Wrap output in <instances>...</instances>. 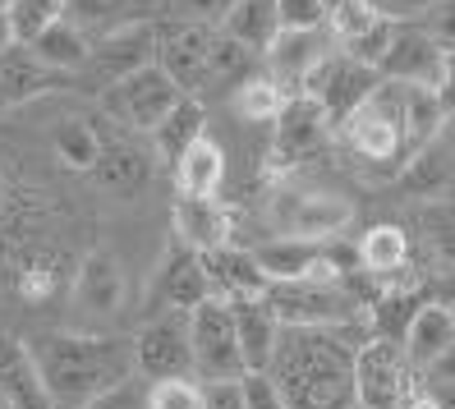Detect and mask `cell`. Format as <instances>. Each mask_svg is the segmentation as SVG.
Returning <instances> with one entry per match:
<instances>
[{"label":"cell","instance_id":"42","mask_svg":"<svg viewBox=\"0 0 455 409\" xmlns=\"http://www.w3.org/2000/svg\"><path fill=\"white\" fill-rule=\"evenodd\" d=\"M419 28L442 51H455V0H433V5L419 14Z\"/></svg>","mask_w":455,"mask_h":409},{"label":"cell","instance_id":"38","mask_svg":"<svg viewBox=\"0 0 455 409\" xmlns=\"http://www.w3.org/2000/svg\"><path fill=\"white\" fill-rule=\"evenodd\" d=\"M419 226H423V239L433 244V253H437L446 267H455V198L423 203Z\"/></svg>","mask_w":455,"mask_h":409},{"label":"cell","instance_id":"2","mask_svg":"<svg viewBox=\"0 0 455 409\" xmlns=\"http://www.w3.org/2000/svg\"><path fill=\"white\" fill-rule=\"evenodd\" d=\"M33 345V359L46 377L60 409H88L97 396L124 387L139 373L133 336H84V332H46Z\"/></svg>","mask_w":455,"mask_h":409},{"label":"cell","instance_id":"43","mask_svg":"<svg viewBox=\"0 0 455 409\" xmlns=\"http://www.w3.org/2000/svg\"><path fill=\"white\" fill-rule=\"evenodd\" d=\"M244 409H290L272 373H244Z\"/></svg>","mask_w":455,"mask_h":409},{"label":"cell","instance_id":"27","mask_svg":"<svg viewBox=\"0 0 455 409\" xmlns=\"http://www.w3.org/2000/svg\"><path fill=\"white\" fill-rule=\"evenodd\" d=\"M171 171H175L180 194H189V198H217V188L226 180V152H221L217 139H207V133H203V139L184 152Z\"/></svg>","mask_w":455,"mask_h":409},{"label":"cell","instance_id":"13","mask_svg":"<svg viewBox=\"0 0 455 409\" xmlns=\"http://www.w3.org/2000/svg\"><path fill=\"white\" fill-rule=\"evenodd\" d=\"M139 373L156 377H194V341H189V313H171L162 322H148L133 336Z\"/></svg>","mask_w":455,"mask_h":409},{"label":"cell","instance_id":"4","mask_svg":"<svg viewBox=\"0 0 455 409\" xmlns=\"http://www.w3.org/2000/svg\"><path fill=\"white\" fill-rule=\"evenodd\" d=\"M327 139H331V116L323 111V101L294 92V97H285L281 116L272 120V143L262 152V171L272 180L304 171L308 161L327 148Z\"/></svg>","mask_w":455,"mask_h":409},{"label":"cell","instance_id":"56","mask_svg":"<svg viewBox=\"0 0 455 409\" xmlns=\"http://www.w3.org/2000/svg\"><path fill=\"white\" fill-rule=\"evenodd\" d=\"M10 5H14V0H0V10H10Z\"/></svg>","mask_w":455,"mask_h":409},{"label":"cell","instance_id":"29","mask_svg":"<svg viewBox=\"0 0 455 409\" xmlns=\"http://www.w3.org/2000/svg\"><path fill=\"white\" fill-rule=\"evenodd\" d=\"M207 133V111H203V97H194V92H184L180 101H175V111L156 124V156L166 161V166H175V161L189 152L198 139Z\"/></svg>","mask_w":455,"mask_h":409},{"label":"cell","instance_id":"40","mask_svg":"<svg viewBox=\"0 0 455 409\" xmlns=\"http://www.w3.org/2000/svg\"><path fill=\"white\" fill-rule=\"evenodd\" d=\"M143 409H207L194 377H156L143 391Z\"/></svg>","mask_w":455,"mask_h":409},{"label":"cell","instance_id":"51","mask_svg":"<svg viewBox=\"0 0 455 409\" xmlns=\"http://www.w3.org/2000/svg\"><path fill=\"white\" fill-rule=\"evenodd\" d=\"M427 373H437V377H455V349H446V354H442V359H437L433 368H427Z\"/></svg>","mask_w":455,"mask_h":409},{"label":"cell","instance_id":"12","mask_svg":"<svg viewBox=\"0 0 455 409\" xmlns=\"http://www.w3.org/2000/svg\"><path fill=\"white\" fill-rule=\"evenodd\" d=\"M272 216L285 226V235L323 244V239H336L350 226L355 207L340 194H327V188H285V194L272 198Z\"/></svg>","mask_w":455,"mask_h":409},{"label":"cell","instance_id":"54","mask_svg":"<svg viewBox=\"0 0 455 409\" xmlns=\"http://www.w3.org/2000/svg\"><path fill=\"white\" fill-rule=\"evenodd\" d=\"M0 203H5V175H0Z\"/></svg>","mask_w":455,"mask_h":409},{"label":"cell","instance_id":"39","mask_svg":"<svg viewBox=\"0 0 455 409\" xmlns=\"http://www.w3.org/2000/svg\"><path fill=\"white\" fill-rule=\"evenodd\" d=\"M378 19H382V10L372 5V0H340V5L327 14V28H331L336 46H350V42L363 37Z\"/></svg>","mask_w":455,"mask_h":409},{"label":"cell","instance_id":"6","mask_svg":"<svg viewBox=\"0 0 455 409\" xmlns=\"http://www.w3.org/2000/svg\"><path fill=\"white\" fill-rule=\"evenodd\" d=\"M180 97H184V88L162 65H148L139 74H124L120 84H111V88H101L106 116L129 124V129H143V133H156V124L175 111Z\"/></svg>","mask_w":455,"mask_h":409},{"label":"cell","instance_id":"31","mask_svg":"<svg viewBox=\"0 0 455 409\" xmlns=\"http://www.w3.org/2000/svg\"><path fill=\"white\" fill-rule=\"evenodd\" d=\"M253 253H258L262 271H267L272 281H304V277H313L323 244H317V239H299V235H281V239L258 244Z\"/></svg>","mask_w":455,"mask_h":409},{"label":"cell","instance_id":"10","mask_svg":"<svg viewBox=\"0 0 455 409\" xmlns=\"http://www.w3.org/2000/svg\"><path fill=\"white\" fill-rule=\"evenodd\" d=\"M148 65H156V23H124L92 42L88 65L78 74H88L97 88H111L124 74H139Z\"/></svg>","mask_w":455,"mask_h":409},{"label":"cell","instance_id":"44","mask_svg":"<svg viewBox=\"0 0 455 409\" xmlns=\"http://www.w3.org/2000/svg\"><path fill=\"white\" fill-rule=\"evenodd\" d=\"M203 405L207 409H244V381H239V377L203 381Z\"/></svg>","mask_w":455,"mask_h":409},{"label":"cell","instance_id":"55","mask_svg":"<svg viewBox=\"0 0 455 409\" xmlns=\"http://www.w3.org/2000/svg\"><path fill=\"white\" fill-rule=\"evenodd\" d=\"M0 409H14V405H10V400H5V396H0Z\"/></svg>","mask_w":455,"mask_h":409},{"label":"cell","instance_id":"36","mask_svg":"<svg viewBox=\"0 0 455 409\" xmlns=\"http://www.w3.org/2000/svg\"><path fill=\"white\" fill-rule=\"evenodd\" d=\"M359 253H363V267L372 271H400L410 267V235L400 226H372L359 239Z\"/></svg>","mask_w":455,"mask_h":409},{"label":"cell","instance_id":"41","mask_svg":"<svg viewBox=\"0 0 455 409\" xmlns=\"http://www.w3.org/2000/svg\"><path fill=\"white\" fill-rule=\"evenodd\" d=\"M327 23L323 0H281V33H317Z\"/></svg>","mask_w":455,"mask_h":409},{"label":"cell","instance_id":"53","mask_svg":"<svg viewBox=\"0 0 455 409\" xmlns=\"http://www.w3.org/2000/svg\"><path fill=\"white\" fill-rule=\"evenodd\" d=\"M323 5H327V14H331V10H336V5H340V0H323Z\"/></svg>","mask_w":455,"mask_h":409},{"label":"cell","instance_id":"16","mask_svg":"<svg viewBox=\"0 0 455 409\" xmlns=\"http://www.w3.org/2000/svg\"><path fill=\"white\" fill-rule=\"evenodd\" d=\"M78 88V78L51 69L33 56V46H5L0 51V111H10V106H23L33 97H46V92H69Z\"/></svg>","mask_w":455,"mask_h":409},{"label":"cell","instance_id":"8","mask_svg":"<svg viewBox=\"0 0 455 409\" xmlns=\"http://www.w3.org/2000/svg\"><path fill=\"white\" fill-rule=\"evenodd\" d=\"M262 299L281 326H340V322H355V313H359V304L345 294V285H327L313 277L272 281Z\"/></svg>","mask_w":455,"mask_h":409},{"label":"cell","instance_id":"15","mask_svg":"<svg viewBox=\"0 0 455 409\" xmlns=\"http://www.w3.org/2000/svg\"><path fill=\"white\" fill-rule=\"evenodd\" d=\"M152 294L162 299L166 309L175 313H194L203 299H212L217 290H212V277H207V262L198 249H189L184 239H175L162 267H156V281H152Z\"/></svg>","mask_w":455,"mask_h":409},{"label":"cell","instance_id":"20","mask_svg":"<svg viewBox=\"0 0 455 409\" xmlns=\"http://www.w3.org/2000/svg\"><path fill=\"white\" fill-rule=\"evenodd\" d=\"M203 262H207V277H212L217 299H262L267 285H272V277L262 271L253 249H235V244H226V249L203 253Z\"/></svg>","mask_w":455,"mask_h":409},{"label":"cell","instance_id":"19","mask_svg":"<svg viewBox=\"0 0 455 409\" xmlns=\"http://www.w3.org/2000/svg\"><path fill=\"white\" fill-rule=\"evenodd\" d=\"M175 239H184L198 253H212V249L235 244V221H230V212L217 198H189V194H180L175 198Z\"/></svg>","mask_w":455,"mask_h":409},{"label":"cell","instance_id":"28","mask_svg":"<svg viewBox=\"0 0 455 409\" xmlns=\"http://www.w3.org/2000/svg\"><path fill=\"white\" fill-rule=\"evenodd\" d=\"M331 46H323V37L317 33H281L276 37V46L267 51V65H272V78L294 97L299 92V84H304V74L327 56Z\"/></svg>","mask_w":455,"mask_h":409},{"label":"cell","instance_id":"30","mask_svg":"<svg viewBox=\"0 0 455 409\" xmlns=\"http://www.w3.org/2000/svg\"><path fill=\"white\" fill-rule=\"evenodd\" d=\"M395 180L405 184V194H414V198H423V203H433V198H442L446 188L455 184V161L446 156L442 143H427V148H419V152L405 161V166H400Z\"/></svg>","mask_w":455,"mask_h":409},{"label":"cell","instance_id":"22","mask_svg":"<svg viewBox=\"0 0 455 409\" xmlns=\"http://www.w3.org/2000/svg\"><path fill=\"white\" fill-rule=\"evenodd\" d=\"M74 294L84 299V304H88L92 313H101V317H116V313L124 309V294H129L120 262H116L111 253H101V249H97V253H88L84 262H78Z\"/></svg>","mask_w":455,"mask_h":409},{"label":"cell","instance_id":"33","mask_svg":"<svg viewBox=\"0 0 455 409\" xmlns=\"http://www.w3.org/2000/svg\"><path fill=\"white\" fill-rule=\"evenodd\" d=\"M51 148H56V156L69 171H92L97 156H101V129L84 116H69L51 129Z\"/></svg>","mask_w":455,"mask_h":409},{"label":"cell","instance_id":"52","mask_svg":"<svg viewBox=\"0 0 455 409\" xmlns=\"http://www.w3.org/2000/svg\"><path fill=\"white\" fill-rule=\"evenodd\" d=\"M14 46V28H10V10H0V51Z\"/></svg>","mask_w":455,"mask_h":409},{"label":"cell","instance_id":"23","mask_svg":"<svg viewBox=\"0 0 455 409\" xmlns=\"http://www.w3.org/2000/svg\"><path fill=\"white\" fill-rule=\"evenodd\" d=\"M446 349H455V309L442 299H427L405 336V359L410 368H433Z\"/></svg>","mask_w":455,"mask_h":409},{"label":"cell","instance_id":"3","mask_svg":"<svg viewBox=\"0 0 455 409\" xmlns=\"http://www.w3.org/2000/svg\"><path fill=\"white\" fill-rule=\"evenodd\" d=\"M340 139L359 161H368L372 171H395L414 156L410 148V124H405V84H391L382 78L372 97L359 111L340 124Z\"/></svg>","mask_w":455,"mask_h":409},{"label":"cell","instance_id":"11","mask_svg":"<svg viewBox=\"0 0 455 409\" xmlns=\"http://www.w3.org/2000/svg\"><path fill=\"white\" fill-rule=\"evenodd\" d=\"M355 391H359V409H391L400 396L410 391V359L405 345L368 336L355 354Z\"/></svg>","mask_w":455,"mask_h":409},{"label":"cell","instance_id":"24","mask_svg":"<svg viewBox=\"0 0 455 409\" xmlns=\"http://www.w3.org/2000/svg\"><path fill=\"white\" fill-rule=\"evenodd\" d=\"M221 33L253 56H267L281 37V0H235V10L221 19Z\"/></svg>","mask_w":455,"mask_h":409},{"label":"cell","instance_id":"37","mask_svg":"<svg viewBox=\"0 0 455 409\" xmlns=\"http://www.w3.org/2000/svg\"><path fill=\"white\" fill-rule=\"evenodd\" d=\"M69 14V0H14L10 5V28H14V42L28 46L37 33H46L51 23H60Z\"/></svg>","mask_w":455,"mask_h":409},{"label":"cell","instance_id":"47","mask_svg":"<svg viewBox=\"0 0 455 409\" xmlns=\"http://www.w3.org/2000/svg\"><path fill=\"white\" fill-rule=\"evenodd\" d=\"M88 409H143V396H139V391H133L129 381H124V387H116V391L97 396Z\"/></svg>","mask_w":455,"mask_h":409},{"label":"cell","instance_id":"46","mask_svg":"<svg viewBox=\"0 0 455 409\" xmlns=\"http://www.w3.org/2000/svg\"><path fill=\"white\" fill-rule=\"evenodd\" d=\"M129 5V0H69V10L78 14V23H101Z\"/></svg>","mask_w":455,"mask_h":409},{"label":"cell","instance_id":"26","mask_svg":"<svg viewBox=\"0 0 455 409\" xmlns=\"http://www.w3.org/2000/svg\"><path fill=\"white\" fill-rule=\"evenodd\" d=\"M92 175L101 180V188L111 194H139V188L152 180V156L133 143H120V139H101V156Z\"/></svg>","mask_w":455,"mask_h":409},{"label":"cell","instance_id":"34","mask_svg":"<svg viewBox=\"0 0 455 409\" xmlns=\"http://www.w3.org/2000/svg\"><path fill=\"white\" fill-rule=\"evenodd\" d=\"M446 106L437 97V88H414L405 84V124H410V148H427L442 139V124H446Z\"/></svg>","mask_w":455,"mask_h":409},{"label":"cell","instance_id":"50","mask_svg":"<svg viewBox=\"0 0 455 409\" xmlns=\"http://www.w3.org/2000/svg\"><path fill=\"white\" fill-rule=\"evenodd\" d=\"M433 396H437V409H455V377H437Z\"/></svg>","mask_w":455,"mask_h":409},{"label":"cell","instance_id":"14","mask_svg":"<svg viewBox=\"0 0 455 409\" xmlns=\"http://www.w3.org/2000/svg\"><path fill=\"white\" fill-rule=\"evenodd\" d=\"M78 262L65 249H23L14 253V271H10V290L23 299V304H51L74 290Z\"/></svg>","mask_w":455,"mask_h":409},{"label":"cell","instance_id":"25","mask_svg":"<svg viewBox=\"0 0 455 409\" xmlns=\"http://www.w3.org/2000/svg\"><path fill=\"white\" fill-rule=\"evenodd\" d=\"M423 304H427V299H423V285H387V290L363 309L368 332L382 336V341L405 345V336H410V326H414V317H419Z\"/></svg>","mask_w":455,"mask_h":409},{"label":"cell","instance_id":"17","mask_svg":"<svg viewBox=\"0 0 455 409\" xmlns=\"http://www.w3.org/2000/svg\"><path fill=\"white\" fill-rule=\"evenodd\" d=\"M442 60H446V51L427 37L419 28V19L414 23H395V37H391V51H387V60L378 65L382 78H391V84H414V88H437V78H442Z\"/></svg>","mask_w":455,"mask_h":409},{"label":"cell","instance_id":"32","mask_svg":"<svg viewBox=\"0 0 455 409\" xmlns=\"http://www.w3.org/2000/svg\"><path fill=\"white\" fill-rule=\"evenodd\" d=\"M28 46H33V56H37L42 65L60 69V74H78V69L88 65V51H92V42L84 37V28H78V23H69V19L51 23V28L37 33Z\"/></svg>","mask_w":455,"mask_h":409},{"label":"cell","instance_id":"9","mask_svg":"<svg viewBox=\"0 0 455 409\" xmlns=\"http://www.w3.org/2000/svg\"><path fill=\"white\" fill-rule=\"evenodd\" d=\"M189 341H194V373L198 381H217V377H244L249 364L239 354V336H235V317L226 299H203L189 313Z\"/></svg>","mask_w":455,"mask_h":409},{"label":"cell","instance_id":"49","mask_svg":"<svg viewBox=\"0 0 455 409\" xmlns=\"http://www.w3.org/2000/svg\"><path fill=\"white\" fill-rule=\"evenodd\" d=\"M391 409H437V396H433V387H410Z\"/></svg>","mask_w":455,"mask_h":409},{"label":"cell","instance_id":"7","mask_svg":"<svg viewBox=\"0 0 455 409\" xmlns=\"http://www.w3.org/2000/svg\"><path fill=\"white\" fill-rule=\"evenodd\" d=\"M378 84H382V74H378V69H368V65H359V60L345 56L340 46H331L327 56L304 74L299 92L313 97V101H323V111H327L331 124L340 129V124L350 120L359 106L372 97V88H378Z\"/></svg>","mask_w":455,"mask_h":409},{"label":"cell","instance_id":"45","mask_svg":"<svg viewBox=\"0 0 455 409\" xmlns=\"http://www.w3.org/2000/svg\"><path fill=\"white\" fill-rule=\"evenodd\" d=\"M230 10H235V0H180V14L198 19V23H221Z\"/></svg>","mask_w":455,"mask_h":409},{"label":"cell","instance_id":"21","mask_svg":"<svg viewBox=\"0 0 455 409\" xmlns=\"http://www.w3.org/2000/svg\"><path fill=\"white\" fill-rule=\"evenodd\" d=\"M230 317H235V336H239V354H244L249 373H267L272 368V349L281 336L276 313L267 309V299H226Z\"/></svg>","mask_w":455,"mask_h":409},{"label":"cell","instance_id":"5","mask_svg":"<svg viewBox=\"0 0 455 409\" xmlns=\"http://www.w3.org/2000/svg\"><path fill=\"white\" fill-rule=\"evenodd\" d=\"M212 56H217V28L198 19H162L156 23V65H162L184 92L212 88Z\"/></svg>","mask_w":455,"mask_h":409},{"label":"cell","instance_id":"1","mask_svg":"<svg viewBox=\"0 0 455 409\" xmlns=\"http://www.w3.org/2000/svg\"><path fill=\"white\" fill-rule=\"evenodd\" d=\"M368 322L340 326H281L272 349V373L290 409H359L355 354Z\"/></svg>","mask_w":455,"mask_h":409},{"label":"cell","instance_id":"48","mask_svg":"<svg viewBox=\"0 0 455 409\" xmlns=\"http://www.w3.org/2000/svg\"><path fill=\"white\" fill-rule=\"evenodd\" d=\"M437 97H442V106H446V111H455V51H446V60H442Z\"/></svg>","mask_w":455,"mask_h":409},{"label":"cell","instance_id":"18","mask_svg":"<svg viewBox=\"0 0 455 409\" xmlns=\"http://www.w3.org/2000/svg\"><path fill=\"white\" fill-rule=\"evenodd\" d=\"M0 396L14 409H60L51 387H46L42 368H37V359H33L28 341L0 336Z\"/></svg>","mask_w":455,"mask_h":409},{"label":"cell","instance_id":"35","mask_svg":"<svg viewBox=\"0 0 455 409\" xmlns=\"http://www.w3.org/2000/svg\"><path fill=\"white\" fill-rule=\"evenodd\" d=\"M285 88L276 84L272 74H249V78H239V88H235V111L244 116V120H253V124H272L276 116H281V106H285Z\"/></svg>","mask_w":455,"mask_h":409}]
</instances>
